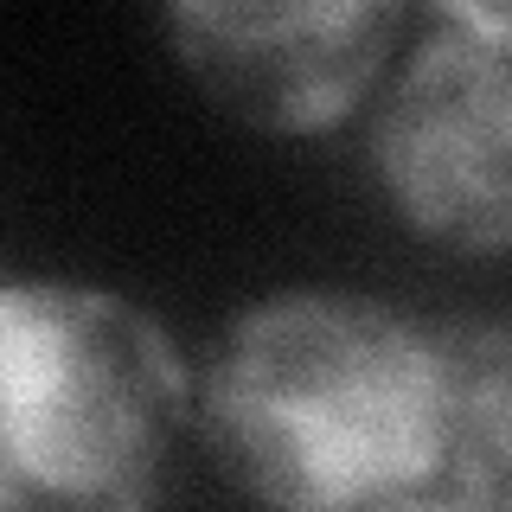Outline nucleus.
Listing matches in <instances>:
<instances>
[{
    "instance_id": "3",
    "label": "nucleus",
    "mask_w": 512,
    "mask_h": 512,
    "mask_svg": "<svg viewBox=\"0 0 512 512\" xmlns=\"http://www.w3.org/2000/svg\"><path fill=\"white\" fill-rule=\"evenodd\" d=\"M391 218L461 256H512V45L436 26L372 103Z\"/></svg>"
},
{
    "instance_id": "5",
    "label": "nucleus",
    "mask_w": 512,
    "mask_h": 512,
    "mask_svg": "<svg viewBox=\"0 0 512 512\" xmlns=\"http://www.w3.org/2000/svg\"><path fill=\"white\" fill-rule=\"evenodd\" d=\"M455 506H512V314L436 320Z\"/></svg>"
},
{
    "instance_id": "4",
    "label": "nucleus",
    "mask_w": 512,
    "mask_h": 512,
    "mask_svg": "<svg viewBox=\"0 0 512 512\" xmlns=\"http://www.w3.org/2000/svg\"><path fill=\"white\" fill-rule=\"evenodd\" d=\"M410 0H160L192 90L256 135H333L391 77Z\"/></svg>"
},
{
    "instance_id": "6",
    "label": "nucleus",
    "mask_w": 512,
    "mask_h": 512,
    "mask_svg": "<svg viewBox=\"0 0 512 512\" xmlns=\"http://www.w3.org/2000/svg\"><path fill=\"white\" fill-rule=\"evenodd\" d=\"M436 13V26L474 32V39H500L512 45V0H423Z\"/></svg>"
},
{
    "instance_id": "1",
    "label": "nucleus",
    "mask_w": 512,
    "mask_h": 512,
    "mask_svg": "<svg viewBox=\"0 0 512 512\" xmlns=\"http://www.w3.org/2000/svg\"><path fill=\"white\" fill-rule=\"evenodd\" d=\"M199 442L237 493L269 506H455L436 320L359 288L256 295L205 359Z\"/></svg>"
},
{
    "instance_id": "2",
    "label": "nucleus",
    "mask_w": 512,
    "mask_h": 512,
    "mask_svg": "<svg viewBox=\"0 0 512 512\" xmlns=\"http://www.w3.org/2000/svg\"><path fill=\"white\" fill-rule=\"evenodd\" d=\"M199 378L173 333L96 282L0 288V500L128 512L167 493Z\"/></svg>"
}]
</instances>
